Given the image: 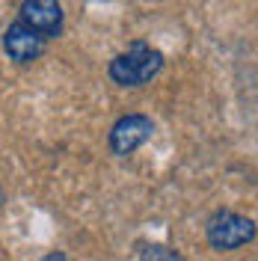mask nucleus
Masks as SVG:
<instances>
[{"label": "nucleus", "instance_id": "2", "mask_svg": "<svg viewBox=\"0 0 258 261\" xmlns=\"http://www.w3.org/2000/svg\"><path fill=\"white\" fill-rule=\"evenodd\" d=\"M205 238L214 252H235L255 241V220L235 211H217L205 226Z\"/></svg>", "mask_w": 258, "mask_h": 261}, {"label": "nucleus", "instance_id": "4", "mask_svg": "<svg viewBox=\"0 0 258 261\" xmlns=\"http://www.w3.org/2000/svg\"><path fill=\"white\" fill-rule=\"evenodd\" d=\"M18 21L27 24L30 30H36L45 42L57 39L63 33L65 12L60 0H24L18 6Z\"/></svg>", "mask_w": 258, "mask_h": 261}, {"label": "nucleus", "instance_id": "1", "mask_svg": "<svg viewBox=\"0 0 258 261\" xmlns=\"http://www.w3.org/2000/svg\"><path fill=\"white\" fill-rule=\"evenodd\" d=\"M163 63L166 60H163V54L158 48H151L148 42H134V45H128V50L116 54L110 60L107 74L122 89H140V86L151 83L161 74Z\"/></svg>", "mask_w": 258, "mask_h": 261}, {"label": "nucleus", "instance_id": "7", "mask_svg": "<svg viewBox=\"0 0 258 261\" xmlns=\"http://www.w3.org/2000/svg\"><path fill=\"white\" fill-rule=\"evenodd\" d=\"M42 261H65V255H63V252H48Z\"/></svg>", "mask_w": 258, "mask_h": 261}, {"label": "nucleus", "instance_id": "5", "mask_svg": "<svg viewBox=\"0 0 258 261\" xmlns=\"http://www.w3.org/2000/svg\"><path fill=\"white\" fill-rule=\"evenodd\" d=\"M45 48H48V42H45L36 30H30L27 24H21L18 18L3 30V54L18 65L36 63V60L45 54Z\"/></svg>", "mask_w": 258, "mask_h": 261}, {"label": "nucleus", "instance_id": "6", "mask_svg": "<svg viewBox=\"0 0 258 261\" xmlns=\"http://www.w3.org/2000/svg\"><path fill=\"white\" fill-rule=\"evenodd\" d=\"M140 261H184V255L163 244H145L140 249Z\"/></svg>", "mask_w": 258, "mask_h": 261}, {"label": "nucleus", "instance_id": "3", "mask_svg": "<svg viewBox=\"0 0 258 261\" xmlns=\"http://www.w3.org/2000/svg\"><path fill=\"white\" fill-rule=\"evenodd\" d=\"M151 137H154V122H151V116L125 113L113 122L110 137H107V146H110V151H113L116 158H128V154H134L140 146H145Z\"/></svg>", "mask_w": 258, "mask_h": 261}, {"label": "nucleus", "instance_id": "8", "mask_svg": "<svg viewBox=\"0 0 258 261\" xmlns=\"http://www.w3.org/2000/svg\"><path fill=\"white\" fill-rule=\"evenodd\" d=\"M0 205H3V187H0Z\"/></svg>", "mask_w": 258, "mask_h": 261}]
</instances>
